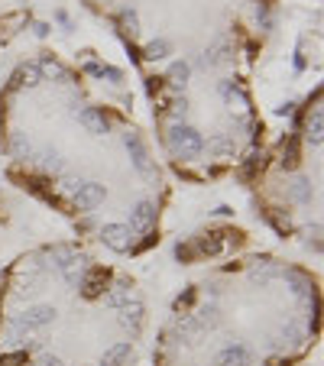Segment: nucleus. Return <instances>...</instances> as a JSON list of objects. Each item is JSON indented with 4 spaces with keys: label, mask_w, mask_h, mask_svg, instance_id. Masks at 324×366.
<instances>
[{
    "label": "nucleus",
    "mask_w": 324,
    "mask_h": 366,
    "mask_svg": "<svg viewBox=\"0 0 324 366\" xmlns=\"http://www.w3.org/2000/svg\"><path fill=\"white\" fill-rule=\"evenodd\" d=\"M172 149L175 156H198L201 153V137L195 130H172Z\"/></svg>",
    "instance_id": "1"
},
{
    "label": "nucleus",
    "mask_w": 324,
    "mask_h": 366,
    "mask_svg": "<svg viewBox=\"0 0 324 366\" xmlns=\"http://www.w3.org/2000/svg\"><path fill=\"white\" fill-rule=\"evenodd\" d=\"M100 201H104V188L100 185H78L75 188V205L81 207V211H91V207H98Z\"/></svg>",
    "instance_id": "2"
},
{
    "label": "nucleus",
    "mask_w": 324,
    "mask_h": 366,
    "mask_svg": "<svg viewBox=\"0 0 324 366\" xmlns=\"http://www.w3.org/2000/svg\"><path fill=\"white\" fill-rule=\"evenodd\" d=\"M100 236H104V240H108L114 250H127V244H130V240H127V236H130V230L120 227V224H108V227L100 230Z\"/></svg>",
    "instance_id": "3"
},
{
    "label": "nucleus",
    "mask_w": 324,
    "mask_h": 366,
    "mask_svg": "<svg viewBox=\"0 0 324 366\" xmlns=\"http://www.w3.org/2000/svg\"><path fill=\"white\" fill-rule=\"evenodd\" d=\"M81 127H85L88 133H104V130H108V120H104V114H100V110L88 107L85 114H81Z\"/></svg>",
    "instance_id": "4"
},
{
    "label": "nucleus",
    "mask_w": 324,
    "mask_h": 366,
    "mask_svg": "<svg viewBox=\"0 0 324 366\" xmlns=\"http://www.w3.org/2000/svg\"><path fill=\"white\" fill-rule=\"evenodd\" d=\"M149 221H153V207H149V205H139L137 211H133V227H137V230H146Z\"/></svg>",
    "instance_id": "5"
}]
</instances>
